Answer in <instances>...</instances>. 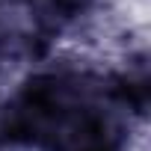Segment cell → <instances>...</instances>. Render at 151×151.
I'll list each match as a JSON object with an SVG mask.
<instances>
[{"mask_svg":"<svg viewBox=\"0 0 151 151\" xmlns=\"http://www.w3.org/2000/svg\"><path fill=\"white\" fill-rule=\"evenodd\" d=\"M47 42V24L21 0L0 3V68L12 59L39 56Z\"/></svg>","mask_w":151,"mask_h":151,"instance_id":"obj_1","label":"cell"},{"mask_svg":"<svg viewBox=\"0 0 151 151\" xmlns=\"http://www.w3.org/2000/svg\"><path fill=\"white\" fill-rule=\"evenodd\" d=\"M21 3L30 12H36L47 27H53V24H68L89 15L95 0H21Z\"/></svg>","mask_w":151,"mask_h":151,"instance_id":"obj_2","label":"cell"}]
</instances>
